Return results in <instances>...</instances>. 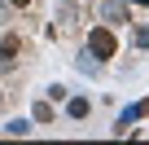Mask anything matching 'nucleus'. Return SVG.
<instances>
[{"instance_id": "11", "label": "nucleus", "mask_w": 149, "mask_h": 145, "mask_svg": "<svg viewBox=\"0 0 149 145\" xmlns=\"http://www.w3.org/2000/svg\"><path fill=\"white\" fill-rule=\"evenodd\" d=\"M9 18H13V5H9V0H0V27H5Z\"/></svg>"}, {"instance_id": "2", "label": "nucleus", "mask_w": 149, "mask_h": 145, "mask_svg": "<svg viewBox=\"0 0 149 145\" xmlns=\"http://www.w3.org/2000/svg\"><path fill=\"white\" fill-rule=\"evenodd\" d=\"M97 18L105 27H123V22H132V9H127V0H101V5H97Z\"/></svg>"}, {"instance_id": "12", "label": "nucleus", "mask_w": 149, "mask_h": 145, "mask_svg": "<svg viewBox=\"0 0 149 145\" xmlns=\"http://www.w3.org/2000/svg\"><path fill=\"white\" fill-rule=\"evenodd\" d=\"M9 5H13V9H31V5H35V0H9Z\"/></svg>"}, {"instance_id": "10", "label": "nucleus", "mask_w": 149, "mask_h": 145, "mask_svg": "<svg viewBox=\"0 0 149 145\" xmlns=\"http://www.w3.org/2000/svg\"><path fill=\"white\" fill-rule=\"evenodd\" d=\"M66 92H70L66 84H53V88H48V101H66Z\"/></svg>"}, {"instance_id": "5", "label": "nucleus", "mask_w": 149, "mask_h": 145, "mask_svg": "<svg viewBox=\"0 0 149 145\" xmlns=\"http://www.w3.org/2000/svg\"><path fill=\"white\" fill-rule=\"evenodd\" d=\"M88 114H92V101H88V97H70V92H66V119L79 123V119H88Z\"/></svg>"}, {"instance_id": "1", "label": "nucleus", "mask_w": 149, "mask_h": 145, "mask_svg": "<svg viewBox=\"0 0 149 145\" xmlns=\"http://www.w3.org/2000/svg\"><path fill=\"white\" fill-rule=\"evenodd\" d=\"M114 53H118V40H114V27L97 22V27L88 31V57H101V62H110Z\"/></svg>"}, {"instance_id": "3", "label": "nucleus", "mask_w": 149, "mask_h": 145, "mask_svg": "<svg viewBox=\"0 0 149 145\" xmlns=\"http://www.w3.org/2000/svg\"><path fill=\"white\" fill-rule=\"evenodd\" d=\"M145 114H149V101H136V106H127V110L118 114L114 132H118V136H123V132H132V123H136V119H145Z\"/></svg>"}, {"instance_id": "4", "label": "nucleus", "mask_w": 149, "mask_h": 145, "mask_svg": "<svg viewBox=\"0 0 149 145\" xmlns=\"http://www.w3.org/2000/svg\"><path fill=\"white\" fill-rule=\"evenodd\" d=\"M57 22H61V31H74L79 27V5L74 0H61L57 5Z\"/></svg>"}, {"instance_id": "7", "label": "nucleus", "mask_w": 149, "mask_h": 145, "mask_svg": "<svg viewBox=\"0 0 149 145\" xmlns=\"http://www.w3.org/2000/svg\"><path fill=\"white\" fill-rule=\"evenodd\" d=\"M31 119H35V123H53V119H57V110H53L48 101H35V106H31Z\"/></svg>"}, {"instance_id": "9", "label": "nucleus", "mask_w": 149, "mask_h": 145, "mask_svg": "<svg viewBox=\"0 0 149 145\" xmlns=\"http://www.w3.org/2000/svg\"><path fill=\"white\" fill-rule=\"evenodd\" d=\"M132 44H136V48H149V22H140V27H136V35H132Z\"/></svg>"}, {"instance_id": "8", "label": "nucleus", "mask_w": 149, "mask_h": 145, "mask_svg": "<svg viewBox=\"0 0 149 145\" xmlns=\"http://www.w3.org/2000/svg\"><path fill=\"white\" fill-rule=\"evenodd\" d=\"M5 132H9V136H31V119H9Z\"/></svg>"}, {"instance_id": "13", "label": "nucleus", "mask_w": 149, "mask_h": 145, "mask_svg": "<svg viewBox=\"0 0 149 145\" xmlns=\"http://www.w3.org/2000/svg\"><path fill=\"white\" fill-rule=\"evenodd\" d=\"M136 5H149V0H136Z\"/></svg>"}, {"instance_id": "6", "label": "nucleus", "mask_w": 149, "mask_h": 145, "mask_svg": "<svg viewBox=\"0 0 149 145\" xmlns=\"http://www.w3.org/2000/svg\"><path fill=\"white\" fill-rule=\"evenodd\" d=\"M18 53H22V35H18V31H9V35H5V44H0V57H18Z\"/></svg>"}]
</instances>
